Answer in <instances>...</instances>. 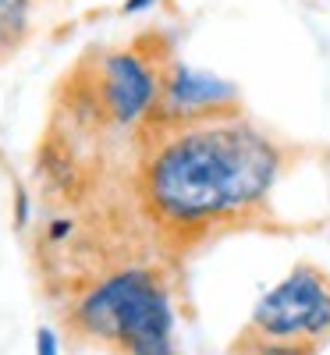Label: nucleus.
<instances>
[{
    "mask_svg": "<svg viewBox=\"0 0 330 355\" xmlns=\"http://www.w3.org/2000/svg\"><path fill=\"white\" fill-rule=\"evenodd\" d=\"M281 174V142L245 114L132 135V192L160 252L242 227L266 210Z\"/></svg>",
    "mask_w": 330,
    "mask_h": 355,
    "instance_id": "obj_1",
    "label": "nucleus"
},
{
    "mask_svg": "<svg viewBox=\"0 0 330 355\" xmlns=\"http://www.w3.org/2000/svg\"><path fill=\"white\" fill-rule=\"evenodd\" d=\"M171 61L174 50L164 33L85 50L53 85L50 121L100 142L132 139L153 110Z\"/></svg>",
    "mask_w": 330,
    "mask_h": 355,
    "instance_id": "obj_2",
    "label": "nucleus"
},
{
    "mask_svg": "<svg viewBox=\"0 0 330 355\" xmlns=\"http://www.w3.org/2000/svg\"><path fill=\"white\" fill-rule=\"evenodd\" d=\"M64 331L110 355H182L177 309L160 259L128 263L96 277L61 306Z\"/></svg>",
    "mask_w": 330,
    "mask_h": 355,
    "instance_id": "obj_3",
    "label": "nucleus"
},
{
    "mask_svg": "<svg viewBox=\"0 0 330 355\" xmlns=\"http://www.w3.org/2000/svg\"><path fill=\"white\" fill-rule=\"evenodd\" d=\"M245 331L263 338H302L313 345L330 341V274L316 263H298L291 274L259 295Z\"/></svg>",
    "mask_w": 330,
    "mask_h": 355,
    "instance_id": "obj_4",
    "label": "nucleus"
},
{
    "mask_svg": "<svg viewBox=\"0 0 330 355\" xmlns=\"http://www.w3.org/2000/svg\"><path fill=\"white\" fill-rule=\"evenodd\" d=\"M234 114H242V93H238L234 82L214 71L192 68L174 57L164 71L153 110L135 132L185 128V125H202V121H217V117H234Z\"/></svg>",
    "mask_w": 330,
    "mask_h": 355,
    "instance_id": "obj_5",
    "label": "nucleus"
},
{
    "mask_svg": "<svg viewBox=\"0 0 330 355\" xmlns=\"http://www.w3.org/2000/svg\"><path fill=\"white\" fill-rule=\"evenodd\" d=\"M33 8L36 0H0V68L33 36Z\"/></svg>",
    "mask_w": 330,
    "mask_h": 355,
    "instance_id": "obj_6",
    "label": "nucleus"
},
{
    "mask_svg": "<svg viewBox=\"0 0 330 355\" xmlns=\"http://www.w3.org/2000/svg\"><path fill=\"white\" fill-rule=\"evenodd\" d=\"M231 355H320V345L302 338H263L252 331H242L231 345Z\"/></svg>",
    "mask_w": 330,
    "mask_h": 355,
    "instance_id": "obj_7",
    "label": "nucleus"
},
{
    "mask_svg": "<svg viewBox=\"0 0 330 355\" xmlns=\"http://www.w3.org/2000/svg\"><path fill=\"white\" fill-rule=\"evenodd\" d=\"M33 224V199H28V192L25 189H18L15 192V227H28Z\"/></svg>",
    "mask_w": 330,
    "mask_h": 355,
    "instance_id": "obj_8",
    "label": "nucleus"
},
{
    "mask_svg": "<svg viewBox=\"0 0 330 355\" xmlns=\"http://www.w3.org/2000/svg\"><path fill=\"white\" fill-rule=\"evenodd\" d=\"M36 355H61V338H57L53 327L36 331Z\"/></svg>",
    "mask_w": 330,
    "mask_h": 355,
    "instance_id": "obj_9",
    "label": "nucleus"
},
{
    "mask_svg": "<svg viewBox=\"0 0 330 355\" xmlns=\"http://www.w3.org/2000/svg\"><path fill=\"white\" fill-rule=\"evenodd\" d=\"M160 0H125L121 4V15H146L149 8H157Z\"/></svg>",
    "mask_w": 330,
    "mask_h": 355,
    "instance_id": "obj_10",
    "label": "nucleus"
}]
</instances>
